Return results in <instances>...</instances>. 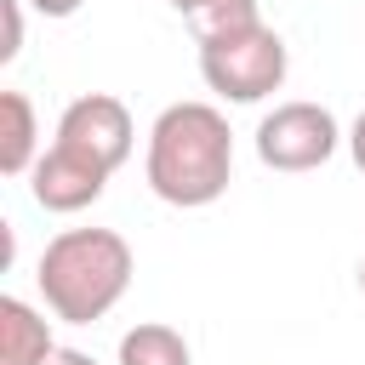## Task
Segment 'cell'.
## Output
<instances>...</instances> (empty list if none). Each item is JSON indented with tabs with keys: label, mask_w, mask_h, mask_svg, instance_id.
<instances>
[{
	"label": "cell",
	"mask_w": 365,
	"mask_h": 365,
	"mask_svg": "<svg viewBox=\"0 0 365 365\" xmlns=\"http://www.w3.org/2000/svg\"><path fill=\"white\" fill-rule=\"evenodd\" d=\"M348 154H354V165L365 171V108H359V120H354V131H348Z\"/></svg>",
	"instance_id": "cell-13"
},
{
	"label": "cell",
	"mask_w": 365,
	"mask_h": 365,
	"mask_svg": "<svg viewBox=\"0 0 365 365\" xmlns=\"http://www.w3.org/2000/svg\"><path fill=\"white\" fill-rule=\"evenodd\" d=\"M148 188L165 205H211L228 194L234 177V131L222 120V108L211 103H171L160 108V120L148 125V154H143Z\"/></svg>",
	"instance_id": "cell-1"
},
{
	"label": "cell",
	"mask_w": 365,
	"mask_h": 365,
	"mask_svg": "<svg viewBox=\"0 0 365 365\" xmlns=\"http://www.w3.org/2000/svg\"><path fill=\"white\" fill-rule=\"evenodd\" d=\"M40 160V120L23 91H0V171L29 177Z\"/></svg>",
	"instance_id": "cell-8"
},
{
	"label": "cell",
	"mask_w": 365,
	"mask_h": 365,
	"mask_svg": "<svg viewBox=\"0 0 365 365\" xmlns=\"http://www.w3.org/2000/svg\"><path fill=\"white\" fill-rule=\"evenodd\" d=\"M165 6H171V11H182V17H200V11H211L217 0H165Z\"/></svg>",
	"instance_id": "cell-15"
},
{
	"label": "cell",
	"mask_w": 365,
	"mask_h": 365,
	"mask_svg": "<svg viewBox=\"0 0 365 365\" xmlns=\"http://www.w3.org/2000/svg\"><path fill=\"white\" fill-rule=\"evenodd\" d=\"M46 365H97L91 354H80V348H51V359Z\"/></svg>",
	"instance_id": "cell-14"
},
{
	"label": "cell",
	"mask_w": 365,
	"mask_h": 365,
	"mask_svg": "<svg viewBox=\"0 0 365 365\" xmlns=\"http://www.w3.org/2000/svg\"><path fill=\"white\" fill-rule=\"evenodd\" d=\"M51 143H63V148H74L80 160H91L97 171H120L125 160H131V143H137V125H131V108L120 103V97H108V91H86V97H74L68 108H63V120H57V137Z\"/></svg>",
	"instance_id": "cell-5"
},
{
	"label": "cell",
	"mask_w": 365,
	"mask_h": 365,
	"mask_svg": "<svg viewBox=\"0 0 365 365\" xmlns=\"http://www.w3.org/2000/svg\"><path fill=\"white\" fill-rule=\"evenodd\" d=\"M103 188H108V171H97L91 160H80V154L63 148V143H51V148L34 160V171H29L34 205H40V211H57V217H74V211L97 205Z\"/></svg>",
	"instance_id": "cell-6"
},
{
	"label": "cell",
	"mask_w": 365,
	"mask_h": 365,
	"mask_svg": "<svg viewBox=\"0 0 365 365\" xmlns=\"http://www.w3.org/2000/svg\"><path fill=\"white\" fill-rule=\"evenodd\" d=\"M29 6H34L40 17H74V11L86 6V0H29Z\"/></svg>",
	"instance_id": "cell-12"
},
{
	"label": "cell",
	"mask_w": 365,
	"mask_h": 365,
	"mask_svg": "<svg viewBox=\"0 0 365 365\" xmlns=\"http://www.w3.org/2000/svg\"><path fill=\"white\" fill-rule=\"evenodd\" d=\"M257 23H262L257 0H217L211 11L188 17V29H194V46H205V40H228V34H245V29H257Z\"/></svg>",
	"instance_id": "cell-10"
},
{
	"label": "cell",
	"mask_w": 365,
	"mask_h": 365,
	"mask_svg": "<svg viewBox=\"0 0 365 365\" xmlns=\"http://www.w3.org/2000/svg\"><path fill=\"white\" fill-rule=\"evenodd\" d=\"M342 143V125L325 103H279L257 120V160L268 171H319Z\"/></svg>",
	"instance_id": "cell-4"
},
{
	"label": "cell",
	"mask_w": 365,
	"mask_h": 365,
	"mask_svg": "<svg viewBox=\"0 0 365 365\" xmlns=\"http://www.w3.org/2000/svg\"><path fill=\"white\" fill-rule=\"evenodd\" d=\"M51 348V319H40L23 297H0V365H46Z\"/></svg>",
	"instance_id": "cell-7"
},
{
	"label": "cell",
	"mask_w": 365,
	"mask_h": 365,
	"mask_svg": "<svg viewBox=\"0 0 365 365\" xmlns=\"http://www.w3.org/2000/svg\"><path fill=\"white\" fill-rule=\"evenodd\" d=\"M131 274H137V262H131L125 234H114V228H63L57 240H46L34 285H40L46 308L63 325H91L125 297Z\"/></svg>",
	"instance_id": "cell-2"
},
{
	"label": "cell",
	"mask_w": 365,
	"mask_h": 365,
	"mask_svg": "<svg viewBox=\"0 0 365 365\" xmlns=\"http://www.w3.org/2000/svg\"><path fill=\"white\" fill-rule=\"evenodd\" d=\"M359 291H365V262H359Z\"/></svg>",
	"instance_id": "cell-16"
},
{
	"label": "cell",
	"mask_w": 365,
	"mask_h": 365,
	"mask_svg": "<svg viewBox=\"0 0 365 365\" xmlns=\"http://www.w3.org/2000/svg\"><path fill=\"white\" fill-rule=\"evenodd\" d=\"M6 6V46H0V63H11L23 51V0H0Z\"/></svg>",
	"instance_id": "cell-11"
},
{
	"label": "cell",
	"mask_w": 365,
	"mask_h": 365,
	"mask_svg": "<svg viewBox=\"0 0 365 365\" xmlns=\"http://www.w3.org/2000/svg\"><path fill=\"white\" fill-rule=\"evenodd\" d=\"M120 365H194L182 331L160 325V319H143L120 336Z\"/></svg>",
	"instance_id": "cell-9"
},
{
	"label": "cell",
	"mask_w": 365,
	"mask_h": 365,
	"mask_svg": "<svg viewBox=\"0 0 365 365\" xmlns=\"http://www.w3.org/2000/svg\"><path fill=\"white\" fill-rule=\"evenodd\" d=\"M285 68H291V51H285V40L268 23L200 46V80L217 97H228V103H262V97H274L285 86Z\"/></svg>",
	"instance_id": "cell-3"
}]
</instances>
